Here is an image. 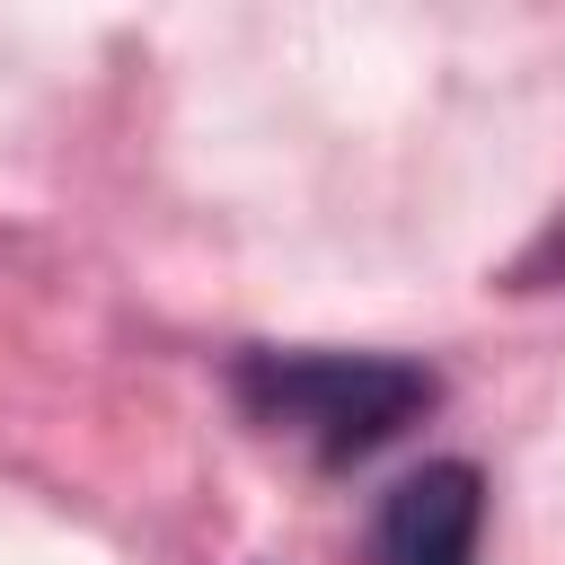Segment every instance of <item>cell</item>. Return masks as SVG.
<instances>
[{
    "instance_id": "cell-1",
    "label": "cell",
    "mask_w": 565,
    "mask_h": 565,
    "mask_svg": "<svg viewBox=\"0 0 565 565\" xmlns=\"http://www.w3.org/2000/svg\"><path fill=\"white\" fill-rule=\"evenodd\" d=\"M230 397L247 424L300 441L318 468H353L388 450L406 424L441 406V371L415 353H335V344H247L230 362Z\"/></svg>"
},
{
    "instance_id": "cell-3",
    "label": "cell",
    "mask_w": 565,
    "mask_h": 565,
    "mask_svg": "<svg viewBox=\"0 0 565 565\" xmlns=\"http://www.w3.org/2000/svg\"><path fill=\"white\" fill-rule=\"evenodd\" d=\"M503 291H565V212L503 265Z\"/></svg>"
},
{
    "instance_id": "cell-2",
    "label": "cell",
    "mask_w": 565,
    "mask_h": 565,
    "mask_svg": "<svg viewBox=\"0 0 565 565\" xmlns=\"http://www.w3.org/2000/svg\"><path fill=\"white\" fill-rule=\"evenodd\" d=\"M477 539H486L477 459H424L371 512V565H477Z\"/></svg>"
}]
</instances>
